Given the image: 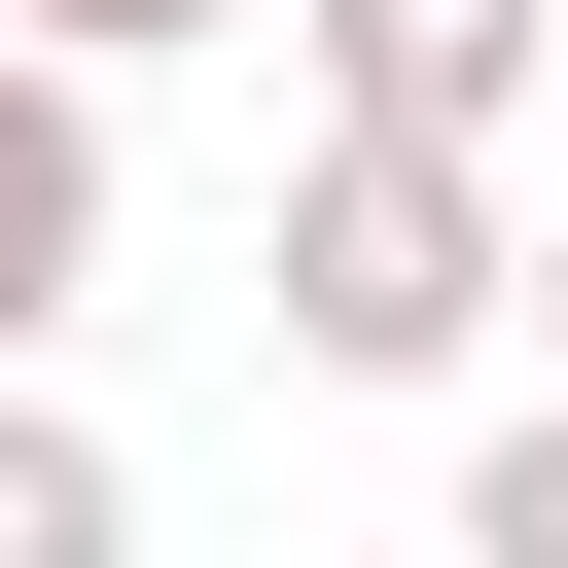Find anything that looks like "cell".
<instances>
[{
	"mask_svg": "<svg viewBox=\"0 0 568 568\" xmlns=\"http://www.w3.org/2000/svg\"><path fill=\"white\" fill-rule=\"evenodd\" d=\"M497 320H532L497 142H320V178H284V355H320V390H462Z\"/></svg>",
	"mask_w": 568,
	"mask_h": 568,
	"instance_id": "cell-1",
	"label": "cell"
},
{
	"mask_svg": "<svg viewBox=\"0 0 568 568\" xmlns=\"http://www.w3.org/2000/svg\"><path fill=\"white\" fill-rule=\"evenodd\" d=\"M320 36V142H532V71H568V0H284Z\"/></svg>",
	"mask_w": 568,
	"mask_h": 568,
	"instance_id": "cell-2",
	"label": "cell"
},
{
	"mask_svg": "<svg viewBox=\"0 0 568 568\" xmlns=\"http://www.w3.org/2000/svg\"><path fill=\"white\" fill-rule=\"evenodd\" d=\"M71 284H106V71L0 36V355H71Z\"/></svg>",
	"mask_w": 568,
	"mask_h": 568,
	"instance_id": "cell-3",
	"label": "cell"
},
{
	"mask_svg": "<svg viewBox=\"0 0 568 568\" xmlns=\"http://www.w3.org/2000/svg\"><path fill=\"white\" fill-rule=\"evenodd\" d=\"M0 568H142V462H106L36 355H0Z\"/></svg>",
	"mask_w": 568,
	"mask_h": 568,
	"instance_id": "cell-4",
	"label": "cell"
},
{
	"mask_svg": "<svg viewBox=\"0 0 568 568\" xmlns=\"http://www.w3.org/2000/svg\"><path fill=\"white\" fill-rule=\"evenodd\" d=\"M462 568H568V390H532V426H462Z\"/></svg>",
	"mask_w": 568,
	"mask_h": 568,
	"instance_id": "cell-5",
	"label": "cell"
},
{
	"mask_svg": "<svg viewBox=\"0 0 568 568\" xmlns=\"http://www.w3.org/2000/svg\"><path fill=\"white\" fill-rule=\"evenodd\" d=\"M36 71H178V36H248V0H0Z\"/></svg>",
	"mask_w": 568,
	"mask_h": 568,
	"instance_id": "cell-6",
	"label": "cell"
},
{
	"mask_svg": "<svg viewBox=\"0 0 568 568\" xmlns=\"http://www.w3.org/2000/svg\"><path fill=\"white\" fill-rule=\"evenodd\" d=\"M532 355H568V213H532Z\"/></svg>",
	"mask_w": 568,
	"mask_h": 568,
	"instance_id": "cell-7",
	"label": "cell"
}]
</instances>
